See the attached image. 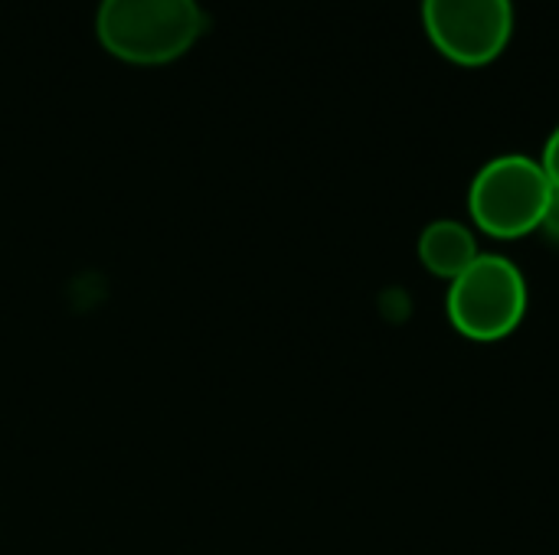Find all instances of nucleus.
Returning <instances> with one entry per match:
<instances>
[{"label":"nucleus","instance_id":"0eeeda50","mask_svg":"<svg viewBox=\"0 0 559 555\" xmlns=\"http://www.w3.org/2000/svg\"><path fill=\"white\" fill-rule=\"evenodd\" d=\"M540 229L550 236V242L559 245V190H554V196H550V206H547V216H544Z\"/></svg>","mask_w":559,"mask_h":555},{"label":"nucleus","instance_id":"f257e3e1","mask_svg":"<svg viewBox=\"0 0 559 555\" xmlns=\"http://www.w3.org/2000/svg\"><path fill=\"white\" fill-rule=\"evenodd\" d=\"M206 23L197 0H102L95 36L121 62L167 65L193 49Z\"/></svg>","mask_w":559,"mask_h":555},{"label":"nucleus","instance_id":"20e7f679","mask_svg":"<svg viewBox=\"0 0 559 555\" xmlns=\"http://www.w3.org/2000/svg\"><path fill=\"white\" fill-rule=\"evenodd\" d=\"M432 43L459 62L495 59L514 29L511 0H423Z\"/></svg>","mask_w":559,"mask_h":555},{"label":"nucleus","instance_id":"423d86ee","mask_svg":"<svg viewBox=\"0 0 559 555\" xmlns=\"http://www.w3.org/2000/svg\"><path fill=\"white\" fill-rule=\"evenodd\" d=\"M544 170H547L554 190H559V128L550 134V141L544 147Z\"/></svg>","mask_w":559,"mask_h":555},{"label":"nucleus","instance_id":"f03ea898","mask_svg":"<svg viewBox=\"0 0 559 555\" xmlns=\"http://www.w3.org/2000/svg\"><path fill=\"white\" fill-rule=\"evenodd\" d=\"M554 196V183L527 154H504L485 164L472 183L468 206L478 222L495 239H521L540 229L547 206Z\"/></svg>","mask_w":559,"mask_h":555},{"label":"nucleus","instance_id":"7ed1b4c3","mask_svg":"<svg viewBox=\"0 0 559 555\" xmlns=\"http://www.w3.org/2000/svg\"><path fill=\"white\" fill-rule=\"evenodd\" d=\"M527 314V281L504 255H478L449 288L452 327L475 340L495 343L511 337Z\"/></svg>","mask_w":559,"mask_h":555},{"label":"nucleus","instance_id":"39448f33","mask_svg":"<svg viewBox=\"0 0 559 555\" xmlns=\"http://www.w3.org/2000/svg\"><path fill=\"white\" fill-rule=\"evenodd\" d=\"M419 258H423V265L432 275L455 281L478 258V242H475V236L462 222L439 219V222L423 229V236H419Z\"/></svg>","mask_w":559,"mask_h":555}]
</instances>
